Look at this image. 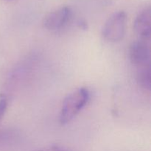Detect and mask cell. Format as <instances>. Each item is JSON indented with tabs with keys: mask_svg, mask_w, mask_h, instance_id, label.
Returning <instances> with one entry per match:
<instances>
[{
	"mask_svg": "<svg viewBox=\"0 0 151 151\" xmlns=\"http://www.w3.org/2000/svg\"><path fill=\"white\" fill-rule=\"evenodd\" d=\"M90 92L86 88H80L64 99L59 115V122L64 125L72 122L88 103Z\"/></svg>",
	"mask_w": 151,
	"mask_h": 151,
	"instance_id": "cell-1",
	"label": "cell"
},
{
	"mask_svg": "<svg viewBox=\"0 0 151 151\" xmlns=\"http://www.w3.org/2000/svg\"><path fill=\"white\" fill-rule=\"evenodd\" d=\"M127 16L124 11L114 13L109 18L102 30V35L109 42H118L124 38L126 31Z\"/></svg>",
	"mask_w": 151,
	"mask_h": 151,
	"instance_id": "cell-2",
	"label": "cell"
},
{
	"mask_svg": "<svg viewBox=\"0 0 151 151\" xmlns=\"http://www.w3.org/2000/svg\"><path fill=\"white\" fill-rule=\"evenodd\" d=\"M73 15L72 8L69 6L59 7L50 12L44 20V27L47 30L55 32L68 24Z\"/></svg>",
	"mask_w": 151,
	"mask_h": 151,
	"instance_id": "cell-3",
	"label": "cell"
},
{
	"mask_svg": "<svg viewBox=\"0 0 151 151\" xmlns=\"http://www.w3.org/2000/svg\"><path fill=\"white\" fill-rule=\"evenodd\" d=\"M128 55L132 64L138 67L150 65V50L145 41L140 40L133 42L129 47Z\"/></svg>",
	"mask_w": 151,
	"mask_h": 151,
	"instance_id": "cell-4",
	"label": "cell"
},
{
	"mask_svg": "<svg viewBox=\"0 0 151 151\" xmlns=\"http://www.w3.org/2000/svg\"><path fill=\"white\" fill-rule=\"evenodd\" d=\"M134 29L138 36L143 41L150 39L151 34V10L147 7L142 10L135 19Z\"/></svg>",
	"mask_w": 151,
	"mask_h": 151,
	"instance_id": "cell-5",
	"label": "cell"
},
{
	"mask_svg": "<svg viewBox=\"0 0 151 151\" xmlns=\"http://www.w3.org/2000/svg\"><path fill=\"white\" fill-rule=\"evenodd\" d=\"M19 131L12 128L0 130V148H4L13 145L19 137Z\"/></svg>",
	"mask_w": 151,
	"mask_h": 151,
	"instance_id": "cell-6",
	"label": "cell"
},
{
	"mask_svg": "<svg viewBox=\"0 0 151 151\" xmlns=\"http://www.w3.org/2000/svg\"><path fill=\"white\" fill-rule=\"evenodd\" d=\"M139 85L145 90H150V66L140 67L137 75Z\"/></svg>",
	"mask_w": 151,
	"mask_h": 151,
	"instance_id": "cell-7",
	"label": "cell"
},
{
	"mask_svg": "<svg viewBox=\"0 0 151 151\" xmlns=\"http://www.w3.org/2000/svg\"><path fill=\"white\" fill-rule=\"evenodd\" d=\"M7 105H8V102H7V97L5 96L0 97V122L5 114L7 109Z\"/></svg>",
	"mask_w": 151,
	"mask_h": 151,
	"instance_id": "cell-8",
	"label": "cell"
},
{
	"mask_svg": "<svg viewBox=\"0 0 151 151\" xmlns=\"http://www.w3.org/2000/svg\"><path fill=\"white\" fill-rule=\"evenodd\" d=\"M34 151H70L69 149L59 145H50L41 147Z\"/></svg>",
	"mask_w": 151,
	"mask_h": 151,
	"instance_id": "cell-9",
	"label": "cell"
},
{
	"mask_svg": "<svg viewBox=\"0 0 151 151\" xmlns=\"http://www.w3.org/2000/svg\"><path fill=\"white\" fill-rule=\"evenodd\" d=\"M6 1H13V0H6Z\"/></svg>",
	"mask_w": 151,
	"mask_h": 151,
	"instance_id": "cell-10",
	"label": "cell"
}]
</instances>
